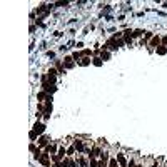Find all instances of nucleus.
Listing matches in <instances>:
<instances>
[{"label": "nucleus", "instance_id": "21", "mask_svg": "<svg viewBox=\"0 0 167 167\" xmlns=\"http://www.w3.org/2000/svg\"><path fill=\"white\" fill-rule=\"evenodd\" d=\"M30 140H32V142H37V134H35L34 130H30Z\"/></svg>", "mask_w": 167, "mask_h": 167}, {"label": "nucleus", "instance_id": "4", "mask_svg": "<svg viewBox=\"0 0 167 167\" xmlns=\"http://www.w3.org/2000/svg\"><path fill=\"white\" fill-rule=\"evenodd\" d=\"M64 67H65V70H70V69H74V67H75V60H74L72 55L64 57Z\"/></svg>", "mask_w": 167, "mask_h": 167}, {"label": "nucleus", "instance_id": "19", "mask_svg": "<svg viewBox=\"0 0 167 167\" xmlns=\"http://www.w3.org/2000/svg\"><path fill=\"white\" fill-rule=\"evenodd\" d=\"M72 57H74V60H75V62H79V60L82 59V52H79V50H75V52L72 54Z\"/></svg>", "mask_w": 167, "mask_h": 167}, {"label": "nucleus", "instance_id": "8", "mask_svg": "<svg viewBox=\"0 0 167 167\" xmlns=\"http://www.w3.org/2000/svg\"><path fill=\"white\" fill-rule=\"evenodd\" d=\"M32 130H34V132H35V134H37V135H44V130H45V124H42V122H39V120H37V122H35V124H34V129H32Z\"/></svg>", "mask_w": 167, "mask_h": 167}, {"label": "nucleus", "instance_id": "11", "mask_svg": "<svg viewBox=\"0 0 167 167\" xmlns=\"http://www.w3.org/2000/svg\"><path fill=\"white\" fill-rule=\"evenodd\" d=\"M77 156V149L74 144H70L69 147H67V157H75Z\"/></svg>", "mask_w": 167, "mask_h": 167}, {"label": "nucleus", "instance_id": "6", "mask_svg": "<svg viewBox=\"0 0 167 167\" xmlns=\"http://www.w3.org/2000/svg\"><path fill=\"white\" fill-rule=\"evenodd\" d=\"M74 146H75V149H77V154H84V150H85V144L80 140L79 135L74 139Z\"/></svg>", "mask_w": 167, "mask_h": 167}, {"label": "nucleus", "instance_id": "12", "mask_svg": "<svg viewBox=\"0 0 167 167\" xmlns=\"http://www.w3.org/2000/svg\"><path fill=\"white\" fill-rule=\"evenodd\" d=\"M79 65H82V67H87V65H90L92 64V60H90V57H82V59L77 62Z\"/></svg>", "mask_w": 167, "mask_h": 167}, {"label": "nucleus", "instance_id": "10", "mask_svg": "<svg viewBox=\"0 0 167 167\" xmlns=\"http://www.w3.org/2000/svg\"><path fill=\"white\" fill-rule=\"evenodd\" d=\"M54 67L59 70V75H65L67 74V70L64 67V60H54Z\"/></svg>", "mask_w": 167, "mask_h": 167}, {"label": "nucleus", "instance_id": "20", "mask_svg": "<svg viewBox=\"0 0 167 167\" xmlns=\"http://www.w3.org/2000/svg\"><path fill=\"white\" fill-rule=\"evenodd\" d=\"M89 167H99V159H89Z\"/></svg>", "mask_w": 167, "mask_h": 167}, {"label": "nucleus", "instance_id": "22", "mask_svg": "<svg viewBox=\"0 0 167 167\" xmlns=\"http://www.w3.org/2000/svg\"><path fill=\"white\" fill-rule=\"evenodd\" d=\"M30 152H32V154H34V152H35V150H37V147H35V142H30Z\"/></svg>", "mask_w": 167, "mask_h": 167}, {"label": "nucleus", "instance_id": "1", "mask_svg": "<svg viewBox=\"0 0 167 167\" xmlns=\"http://www.w3.org/2000/svg\"><path fill=\"white\" fill-rule=\"evenodd\" d=\"M37 162H40V164H42L44 167H52V164H54V162H52V157H50V154H47L45 150H44L42 157H40Z\"/></svg>", "mask_w": 167, "mask_h": 167}, {"label": "nucleus", "instance_id": "7", "mask_svg": "<svg viewBox=\"0 0 167 167\" xmlns=\"http://www.w3.org/2000/svg\"><path fill=\"white\" fill-rule=\"evenodd\" d=\"M42 90H44V92H47L49 95H52V94L57 90V87H55L54 84H49V82H42Z\"/></svg>", "mask_w": 167, "mask_h": 167}, {"label": "nucleus", "instance_id": "18", "mask_svg": "<svg viewBox=\"0 0 167 167\" xmlns=\"http://www.w3.org/2000/svg\"><path fill=\"white\" fill-rule=\"evenodd\" d=\"M107 167H120V166H119L117 159H115L114 156H112V157H110V160H109V166H107Z\"/></svg>", "mask_w": 167, "mask_h": 167}, {"label": "nucleus", "instance_id": "13", "mask_svg": "<svg viewBox=\"0 0 167 167\" xmlns=\"http://www.w3.org/2000/svg\"><path fill=\"white\" fill-rule=\"evenodd\" d=\"M47 97H49V94H47V92H44V90L37 94V100H39V102H45V100H47Z\"/></svg>", "mask_w": 167, "mask_h": 167}, {"label": "nucleus", "instance_id": "15", "mask_svg": "<svg viewBox=\"0 0 167 167\" xmlns=\"http://www.w3.org/2000/svg\"><path fill=\"white\" fill-rule=\"evenodd\" d=\"M156 54H157V55H166V54H167V47H164V45H159L157 49H156Z\"/></svg>", "mask_w": 167, "mask_h": 167}, {"label": "nucleus", "instance_id": "3", "mask_svg": "<svg viewBox=\"0 0 167 167\" xmlns=\"http://www.w3.org/2000/svg\"><path fill=\"white\" fill-rule=\"evenodd\" d=\"M75 160H77L79 167H89V157L85 154H77L75 156Z\"/></svg>", "mask_w": 167, "mask_h": 167}, {"label": "nucleus", "instance_id": "2", "mask_svg": "<svg viewBox=\"0 0 167 167\" xmlns=\"http://www.w3.org/2000/svg\"><path fill=\"white\" fill-rule=\"evenodd\" d=\"M59 147H60V146H59V142H54V140H52L49 146L44 149V150H45L47 154H50V156H54V154H57V152H59Z\"/></svg>", "mask_w": 167, "mask_h": 167}, {"label": "nucleus", "instance_id": "17", "mask_svg": "<svg viewBox=\"0 0 167 167\" xmlns=\"http://www.w3.org/2000/svg\"><path fill=\"white\" fill-rule=\"evenodd\" d=\"M100 59L102 60H110V52H109V50H102V52H100Z\"/></svg>", "mask_w": 167, "mask_h": 167}, {"label": "nucleus", "instance_id": "9", "mask_svg": "<svg viewBox=\"0 0 167 167\" xmlns=\"http://www.w3.org/2000/svg\"><path fill=\"white\" fill-rule=\"evenodd\" d=\"M50 142H52V140H50V137H47V135H40V137L37 139V144H39L40 149H45Z\"/></svg>", "mask_w": 167, "mask_h": 167}, {"label": "nucleus", "instance_id": "16", "mask_svg": "<svg viewBox=\"0 0 167 167\" xmlns=\"http://www.w3.org/2000/svg\"><path fill=\"white\" fill-rule=\"evenodd\" d=\"M92 64H94L95 67H102V64H104V60L100 59V57H92Z\"/></svg>", "mask_w": 167, "mask_h": 167}, {"label": "nucleus", "instance_id": "5", "mask_svg": "<svg viewBox=\"0 0 167 167\" xmlns=\"http://www.w3.org/2000/svg\"><path fill=\"white\" fill-rule=\"evenodd\" d=\"M160 37H159V35H154V37H152V39H150V42H149V50H150V52H152V50H156L159 47V45H160Z\"/></svg>", "mask_w": 167, "mask_h": 167}, {"label": "nucleus", "instance_id": "14", "mask_svg": "<svg viewBox=\"0 0 167 167\" xmlns=\"http://www.w3.org/2000/svg\"><path fill=\"white\" fill-rule=\"evenodd\" d=\"M144 35H146V32H144V30H140V29H137V30H134L132 39H139V37H144Z\"/></svg>", "mask_w": 167, "mask_h": 167}]
</instances>
